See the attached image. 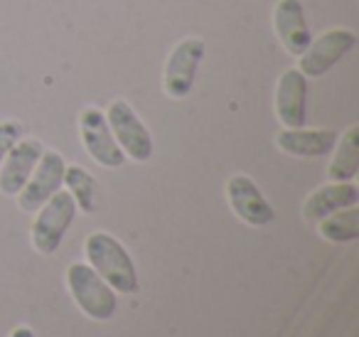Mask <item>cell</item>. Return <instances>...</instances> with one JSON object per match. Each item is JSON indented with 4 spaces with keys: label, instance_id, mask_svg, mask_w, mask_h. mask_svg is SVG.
I'll return each mask as SVG.
<instances>
[{
    "label": "cell",
    "instance_id": "6da1fadb",
    "mask_svg": "<svg viewBox=\"0 0 359 337\" xmlns=\"http://www.w3.org/2000/svg\"><path fill=\"white\" fill-rule=\"evenodd\" d=\"M86 263L114 288L116 293L133 296L138 293L140 281L135 263L130 258L128 249L109 232H91L84 242Z\"/></svg>",
    "mask_w": 359,
    "mask_h": 337
},
{
    "label": "cell",
    "instance_id": "7a4b0ae2",
    "mask_svg": "<svg viewBox=\"0 0 359 337\" xmlns=\"http://www.w3.org/2000/svg\"><path fill=\"white\" fill-rule=\"evenodd\" d=\"M67 288H69L72 300L76 303L86 317L96 322L111 320L118 305L116 291L84 261H76L67 268Z\"/></svg>",
    "mask_w": 359,
    "mask_h": 337
},
{
    "label": "cell",
    "instance_id": "3957f363",
    "mask_svg": "<svg viewBox=\"0 0 359 337\" xmlns=\"http://www.w3.org/2000/svg\"><path fill=\"white\" fill-rule=\"evenodd\" d=\"M74 217H76V204L72 199V194L67 190H60V192L52 194L35 212V222H32L30 229V239L35 251L52 256L62 246Z\"/></svg>",
    "mask_w": 359,
    "mask_h": 337
},
{
    "label": "cell",
    "instance_id": "277c9868",
    "mask_svg": "<svg viewBox=\"0 0 359 337\" xmlns=\"http://www.w3.org/2000/svg\"><path fill=\"white\" fill-rule=\"evenodd\" d=\"M106 121H109L111 133H114L116 143L121 145L126 158L133 163H148L153 158V136L128 101H111L106 109Z\"/></svg>",
    "mask_w": 359,
    "mask_h": 337
},
{
    "label": "cell",
    "instance_id": "5b68a950",
    "mask_svg": "<svg viewBox=\"0 0 359 337\" xmlns=\"http://www.w3.org/2000/svg\"><path fill=\"white\" fill-rule=\"evenodd\" d=\"M205 52L207 47L200 37H187V40L175 45L163 70V91L170 99L190 96L197 79V70H200L202 60H205Z\"/></svg>",
    "mask_w": 359,
    "mask_h": 337
},
{
    "label": "cell",
    "instance_id": "8992f818",
    "mask_svg": "<svg viewBox=\"0 0 359 337\" xmlns=\"http://www.w3.org/2000/svg\"><path fill=\"white\" fill-rule=\"evenodd\" d=\"M354 47H357V32L349 27H332V30L323 32L318 40H310L308 50L298 57V70L305 77L318 79V77L327 74L332 67H337Z\"/></svg>",
    "mask_w": 359,
    "mask_h": 337
},
{
    "label": "cell",
    "instance_id": "52a82bcc",
    "mask_svg": "<svg viewBox=\"0 0 359 337\" xmlns=\"http://www.w3.org/2000/svg\"><path fill=\"white\" fill-rule=\"evenodd\" d=\"M79 136L84 143L86 153L91 155L94 163H99L101 168L116 170L126 163V155L121 150V145L116 143L114 133L109 128L106 114L96 106H86L79 114Z\"/></svg>",
    "mask_w": 359,
    "mask_h": 337
},
{
    "label": "cell",
    "instance_id": "ba28073f",
    "mask_svg": "<svg viewBox=\"0 0 359 337\" xmlns=\"http://www.w3.org/2000/svg\"><path fill=\"white\" fill-rule=\"evenodd\" d=\"M65 168H67L65 158H62L57 150H45L42 158L37 160L32 175L27 178V183L22 185V190L15 194L18 207H20L22 212H37L52 194L62 190Z\"/></svg>",
    "mask_w": 359,
    "mask_h": 337
},
{
    "label": "cell",
    "instance_id": "9c48e42d",
    "mask_svg": "<svg viewBox=\"0 0 359 337\" xmlns=\"http://www.w3.org/2000/svg\"><path fill=\"white\" fill-rule=\"evenodd\" d=\"M226 202L231 212L249 227H266L276 219V209L264 197L261 187L244 173H236L226 180Z\"/></svg>",
    "mask_w": 359,
    "mask_h": 337
},
{
    "label": "cell",
    "instance_id": "30bf717a",
    "mask_svg": "<svg viewBox=\"0 0 359 337\" xmlns=\"http://www.w3.org/2000/svg\"><path fill=\"white\" fill-rule=\"evenodd\" d=\"M276 116L285 128H300L308 119V77L290 67L276 84Z\"/></svg>",
    "mask_w": 359,
    "mask_h": 337
},
{
    "label": "cell",
    "instance_id": "8fae6325",
    "mask_svg": "<svg viewBox=\"0 0 359 337\" xmlns=\"http://www.w3.org/2000/svg\"><path fill=\"white\" fill-rule=\"evenodd\" d=\"M45 153V145L37 138H20L0 163V192L15 197L35 170L37 160Z\"/></svg>",
    "mask_w": 359,
    "mask_h": 337
},
{
    "label": "cell",
    "instance_id": "7c38bea8",
    "mask_svg": "<svg viewBox=\"0 0 359 337\" xmlns=\"http://www.w3.org/2000/svg\"><path fill=\"white\" fill-rule=\"evenodd\" d=\"M273 30L278 35L280 45L285 52L293 57H300L308 50L310 40V27L305 20V8L300 0H278L273 8Z\"/></svg>",
    "mask_w": 359,
    "mask_h": 337
},
{
    "label": "cell",
    "instance_id": "4fadbf2b",
    "mask_svg": "<svg viewBox=\"0 0 359 337\" xmlns=\"http://www.w3.org/2000/svg\"><path fill=\"white\" fill-rule=\"evenodd\" d=\"M339 133L332 128H283L276 136V145L293 158H323L332 153Z\"/></svg>",
    "mask_w": 359,
    "mask_h": 337
},
{
    "label": "cell",
    "instance_id": "5bb4252c",
    "mask_svg": "<svg viewBox=\"0 0 359 337\" xmlns=\"http://www.w3.org/2000/svg\"><path fill=\"white\" fill-rule=\"evenodd\" d=\"M359 202V187L354 183H327L308 194L303 204L305 222L318 224L320 219L330 217L344 207H354Z\"/></svg>",
    "mask_w": 359,
    "mask_h": 337
},
{
    "label": "cell",
    "instance_id": "9a60e30c",
    "mask_svg": "<svg viewBox=\"0 0 359 337\" xmlns=\"http://www.w3.org/2000/svg\"><path fill=\"white\" fill-rule=\"evenodd\" d=\"M359 173V126H349L332 148L327 178L330 183H352Z\"/></svg>",
    "mask_w": 359,
    "mask_h": 337
},
{
    "label": "cell",
    "instance_id": "2e32d148",
    "mask_svg": "<svg viewBox=\"0 0 359 337\" xmlns=\"http://www.w3.org/2000/svg\"><path fill=\"white\" fill-rule=\"evenodd\" d=\"M62 185H67V192L72 194L76 209H81L84 214H94L99 209V185L89 170H84L81 165H67Z\"/></svg>",
    "mask_w": 359,
    "mask_h": 337
},
{
    "label": "cell",
    "instance_id": "e0dca14e",
    "mask_svg": "<svg viewBox=\"0 0 359 337\" xmlns=\"http://www.w3.org/2000/svg\"><path fill=\"white\" fill-rule=\"evenodd\" d=\"M318 234L330 244H349L359 239V209L344 207L318 222Z\"/></svg>",
    "mask_w": 359,
    "mask_h": 337
},
{
    "label": "cell",
    "instance_id": "ac0fdd59",
    "mask_svg": "<svg viewBox=\"0 0 359 337\" xmlns=\"http://www.w3.org/2000/svg\"><path fill=\"white\" fill-rule=\"evenodd\" d=\"M22 133H25V128L20 121H0V163L6 160L13 145L22 138Z\"/></svg>",
    "mask_w": 359,
    "mask_h": 337
},
{
    "label": "cell",
    "instance_id": "d6986e66",
    "mask_svg": "<svg viewBox=\"0 0 359 337\" xmlns=\"http://www.w3.org/2000/svg\"><path fill=\"white\" fill-rule=\"evenodd\" d=\"M11 337H35V332H32V327H27V325H18L11 330Z\"/></svg>",
    "mask_w": 359,
    "mask_h": 337
}]
</instances>
